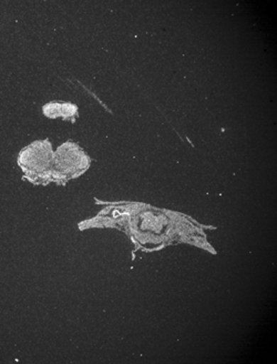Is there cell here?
Listing matches in <instances>:
<instances>
[{"label": "cell", "instance_id": "cell-1", "mask_svg": "<svg viewBox=\"0 0 277 364\" xmlns=\"http://www.w3.org/2000/svg\"><path fill=\"white\" fill-rule=\"evenodd\" d=\"M18 165L33 183L53 181V150L48 140H38L23 148L18 156Z\"/></svg>", "mask_w": 277, "mask_h": 364}, {"label": "cell", "instance_id": "cell-2", "mask_svg": "<svg viewBox=\"0 0 277 364\" xmlns=\"http://www.w3.org/2000/svg\"><path fill=\"white\" fill-rule=\"evenodd\" d=\"M90 159L77 144L67 142L53 152V181H68L82 175Z\"/></svg>", "mask_w": 277, "mask_h": 364}, {"label": "cell", "instance_id": "cell-3", "mask_svg": "<svg viewBox=\"0 0 277 364\" xmlns=\"http://www.w3.org/2000/svg\"><path fill=\"white\" fill-rule=\"evenodd\" d=\"M43 114L49 118L61 117L63 119H68L77 114V107L75 105L63 102H50L43 107Z\"/></svg>", "mask_w": 277, "mask_h": 364}]
</instances>
